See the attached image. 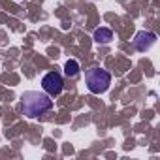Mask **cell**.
I'll return each instance as SVG.
<instances>
[{
  "label": "cell",
  "mask_w": 160,
  "mask_h": 160,
  "mask_svg": "<svg viewBox=\"0 0 160 160\" xmlns=\"http://www.w3.org/2000/svg\"><path fill=\"white\" fill-rule=\"evenodd\" d=\"M111 40H113V32L109 28L100 27V28L94 30V42H98V43H109Z\"/></svg>",
  "instance_id": "cell-5"
},
{
  "label": "cell",
  "mask_w": 160,
  "mask_h": 160,
  "mask_svg": "<svg viewBox=\"0 0 160 160\" xmlns=\"http://www.w3.org/2000/svg\"><path fill=\"white\" fill-rule=\"evenodd\" d=\"M53 108V100L47 92H40V91H27L23 96H21V111L34 119V117H40L43 115L45 111H49Z\"/></svg>",
  "instance_id": "cell-1"
},
{
  "label": "cell",
  "mask_w": 160,
  "mask_h": 160,
  "mask_svg": "<svg viewBox=\"0 0 160 160\" xmlns=\"http://www.w3.org/2000/svg\"><path fill=\"white\" fill-rule=\"evenodd\" d=\"M42 89L43 92H47L49 96H58L64 89V79L58 72H49L43 75L42 79Z\"/></svg>",
  "instance_id": "cell-3"
},
{
  "label": "cell",
  "mask_w": 160,
  "mask_h": 160,
  "mask_svg": "<svg viewBox=\"0 0 160 160\" xmlns=\"http://www.w3.org/2000/svg\"><path fill=\"white\" fill-rule=\"evenodd\" d=\"M64 72H66V75L68 77H75L77 73H79V62L77 60H68L66 64H64Z\"/></svg>",
  "instance_id": "cell-6"
},
{
  "label": "cell",
  "mask_w": 160,
  "mask_h": 160,
  "mask_svg": "<svg viewBox=\"0 0 160 160\" xmlns=\"http://www.w3.org/2000/svg\"><path fill=\"white\" fill-rule=\"evenodd\" d=\"M85 83L92 94H104L111 85V73L104 68H91L85 72Z\"/></svg>",
  "instance_id": "cell-2"
},
{
  "label": "cell",
  "mask_w": 160,
  "mask_h": 160,
  "mask_svg": "<svg viewBox=\"0 0 160 160\" xmlns=\"http://www.w3.org/2000/svg\"><path fill=\"white\" fill-rule=\"evenodd\" d=\"M156 42V34L154 32H149V30H139L138 34H136V38H134V47L138 49V51H147L152 43Z\"/></svg>",
  "instance_id": "cell-4"
}]
</instances>
